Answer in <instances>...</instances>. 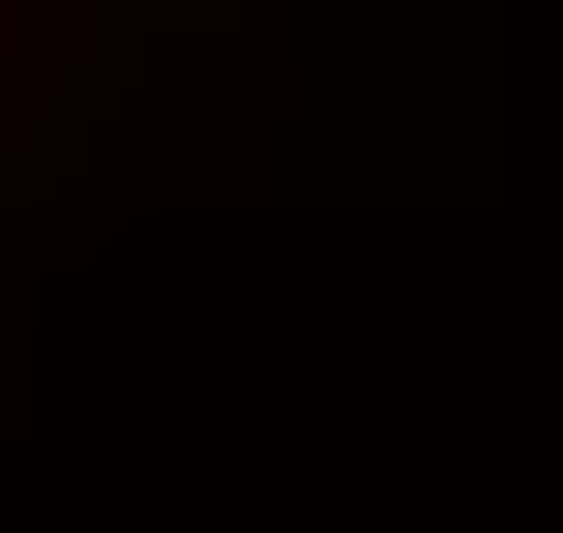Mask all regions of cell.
Here are the masks:
<instances>
[{
    "mask_svg": "<svg viewBox=\"0 0 563 533\" xmlns=\"http://www.w3.org/2000/svg\"><path fill=\"white\" fill-rule=\"evenodd\" d=\"M0 89H30V0H0Z\"/></svg>",
    "mask_w": 563,
    "mask_h": 533,
    "instance_id": "obj_1",
    "label": "cell"
}]
</instances>
